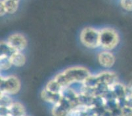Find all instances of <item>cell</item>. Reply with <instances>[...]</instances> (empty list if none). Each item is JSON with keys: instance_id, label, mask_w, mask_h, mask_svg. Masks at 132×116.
Wrapping results in <instances>:
<instances>
[{"instance_id": "27", "label": "cell", "mask_w": 132, "mask_h": 116, "mask_svg": "<svg viewBox=\"0 0 132 116\" xmlns=\"http://www.w3.org/2000/svg\"><path fill=\"white\" fill-rule=\"evenodd\" d=\"M111 113H112V116H123L122 108L119 107L116 108V109L111 111Z\"/></svg>"}, {"instance_id": "10", "label": "cell", "mask_w": 132, "mask_h": 116, "mask_svg": "<svg viewBox=\"0 0 132 116\" xmlns=\"http://www.w3.org/2000/svg\"><path fill=\"white\" fill-rule=\"evenodd\" d=\"M110 88L113 91L118 99L125 98L126 96L127 87L121 83L116 82V83L110 86Z\"/></svg>"}, {"instance_id": "17", "label": "cell", "mask_w": 132, "mask_h": 116, "mask_svg": "<svg viewBox=\"0 0 132 116\" xmlns=\"http://www.w3.org/2000/svg\"><path fill=\"white\" fill-rule=\"evenodd\" d=\"M99 83H100L99 82V80L98 77H97V75L96 76H92V75H90L86 80H85L84 82H83V84L85 87H88L90 88H95Z\"/></svg>"}, {"instance_id": "26", "label": "cell", "mask_w": 132, "mask_h": 116, "mask_svg": "<svg viewBox=\"0 0 132 116\" xmlns=\"http://www.w3.org/2000/svg\"><path fill=\"white\" fill-rule=\"evenodd\" d=\"M122 110L123 116H132V108L125 106L122 108Z\"/></svg>"}, {"instance_id": "19", "label": "cell", "mask_w": 132, "mask_h": 116, "mask_svg": "<svg viewBox=\"0 0 132 116\" xmlns=\"http://www.w3.org/2000/svg\"><path fill=\"white\" fill-rule=\"evenodd\" d=\"M13 104L12 98L10 96V94L6 93H1V98H0V104L1 107L9 108Z\"/></svg>"}, {"instance_id": "24", "label": "cell", "mask_w": 132, "mask_h": 116, "mask_svg": "<svg viewBox=\"0 0 132 116\" xmlns=\"http://www.w3.org/2000/svg\"><path fill=\"white\" fill-rule=\"evenodd\" d=\"M121 6L128 11H132V0H121Z\"/></svg>"}, {"instance_id": "3", "label": "cell", "mask_w": 132, "mask_h": 116, "mask_svg": "<svg viewBox=\"0 0 132 116\" xmlns=\"http://www.w3.org/2000/svg\"><path fill=\"white\" fill-rule=\"evenodd\" d=\"M20 89V82L19 79L14 76L1 77V93L15 94Z\"/></svg>"}, {"instance_id": "5", "label": "cell", "mask_w": 132, "mask_h": 116, "mask_svg": "<svg viewBox=\"0 0 132 116\" xmlns=\"http://www.w3.org/2000/svg\"><path fill=\"white\" fill-rule=\"evenodd\" d=\"M7 42L15 51L21 52L27 46V40L20 33H15L8 38Z\"/></svg>"}, {"instance_id": "9", "label": "cell", "mask_w": 132, "mask_h": 116, "mask_svg": "<svg viewBox=\"0 0 132 116\" xmlns=\"http://www.w3.org/2000/svg\"><path fill=\"white\" fill-rule=\"evenodd\" d=\"M9 115L11 116H25L26 110L24 106L20 102H13L9 108Z\"/></svg>"}, {"instance_id": "4", "label": "cell", "mask_w": 132, "mask_h": 116, "mask_svg": "<svg viewBox=\"0 0 132 116\" xmlns=\"http://www.w3.org/2000/svg\"><path fill=\"white\" fill-rule=\"evenodd\" d=\"M63 72L69 78L72 83L76 82L83 83L91 75L87 68L80 66L69 68Z\"/></svg>"}, {"instance_id": "7", "label": "cell", "mask_w": 132, "mask_h": 116, "mask_svg": "<svg viewBox=\"0 0 132 116\" xmlns=\"http://www.w3.org/2000/svg\"><path fill=\"white\" fill-rule=\"evenodd\" d=\"M99 82L109 86H111L117 82V76L111 72H103L97 75Z\"/></svg>"}, {"instance_id": "18", "label": "cell", "mask_w": 132, "mask_h": 116, "mask_svg": "<svg viewBox=\"0 0 132 116\" xmlns=\"http://www.w3.org/2000/svg\"><path fill=\"white\" fill-rule=\"evenodd\" d=\"M55 79L61 85V86L62 88L63 87H68V86H70L72 84L70 80L69 79V78L67 77V76L64 72L57 74V76H55Z\"/></svg>"}, {"instance_id": "31", "label": "cell", "mask_w": 132, "mask_h": 116, "mask_svg": "<svg viewBox=\"0 0 132 116\" xmlns=\"http://www.w3.org/2000/svg\"><path fill=\"white\" fill-rule=\"evenodd\" d=\"M84 116H87V115H85Z\"/></svg>"}, {"instance_id": "8", "label": "cell", "mask_w": 132, "mask_h": 116, "mask_svg": "<svg viewBox=\"0 0 132 116\" xmlns=\"http://www.w3.org/2000/svg\"><path fill=\"white\" fill-rule=\"evenodd\" d=\"M41 98L44 101L53 104L55 105L59 102L61 99H62V96H61V93H58V94L52 93L48 91L45 88L44 90H42V91L41 92Z\"/></svg>"}, {"instance_id": "2", "label": "cell", "mask_w": 132, "mask_h": 116, "mask_svg": "<svg viewBox=\"0 0 132 116\" xmlns=\"http://www.w3.org/2000/svg\"><path fill=\"white\" fill-rule=\"evenodd\" d=\"M80 40L86 47L96 48L100 46V32L92 27H87L81 31Z\"/></svg>"}, {"instance_id": "25", "label": "cell", "mask_w": 132, "mask_h": 116, "mask_svg": "<svg viewBox=\"0 0 132 116\" xmlns=\"http://www.w3.org/2000/svg\"><path fill=\"white\" fill-rule=\"evenodd\" d=\"M86 115L84 111L81 110L80 109L74 108L70 112L69 116H84Z\"/></svg>"}, {"instance_id": "32", "label": "cell", "mask_w": 132, "mask_h": 116, "mask_svg": "<svg viewBox=\"0 0 132 116\" xmlns=\"http://www.w3.org/2000/svg\"><path fill=\"white\" fill-rule=\"evenodd\" d=\"M25 116H27V115H25Z\"/></svg>"}, {"instance_id": "1", "label": "cell", "mask_w": 132, "mask_h": 116, "mask_svg": "<svg viewBox=\"0 0 132 116\" xmlns=\"http://www.w3.org/2000/svg\"><path fill=\"white\" fill-rule=\"evenodd\" d=\"M100 32V46L106 50L113 49L119 42V36L115 30L106 28L99 31Z\"/></svg>"}, {"instance_id": "21", "label": "cell", "mask_w": 132, "mask_h": 116, "mask_svg": "<svg viewBox=\"0 0 132 116\" xmlns=\"http://www.w3.org/2000/svg\"><path fill=\"white\" fill-rule=\"evenodd\" d=\"M13 65L10 58L7 57H0V68L2 70H9Z\"/></svg>"}, {"instance_id": "11", "label": "cell", "mask_w": 132, "mask_h": 116, "mask_svg": "<svg viewBox=\"0 0 132 116\" xmlns=\"http://www.w3.org/2000/svg\"><path fill=\"white\" fill-rule=\"evenodd\" d=\"M12 64L15 66H23L26 63V57L24 55L19 51H16L10 57Z\"/></svg>"}, {"instance_id": "28", "label": "cell", "mask_w": 132, "mask_h": 116, "mask_svg": "<svg viewBox=\"0 0 132 116\" xmlns=\"http://www.w3.org/2000/svg\"><path fill=\"white\" fill-rule=\"evenodd\" d=\"M7 13V11L5 6L3 3V1H1V3H0V15H1V16H3Z\"/></svg>"}, {"instance_id": "13", "label": "cell", "mask_w": 132, "mask_h": 116, "mask_svg": "<svg viewBox=\"0 0 132 116\" xmlns=\"http://www.w3.org/2000/svg\"><path fill=\"white\" fill-rule=\"evenodd\" d=\"M1 56L0 57H7L10 58L13 53L16 51L12 48L7 42H1Z\"/></svg>"}, {"instance_id": "23", "label": "cell", "mask_w": 132, "mask_h": 116, "mask_svg": "<svg viewBox=\"0 0 132 116\" xmlns=\"http://www.w3.org/2000/svg\"><path fill=\"white\" fill-rule=\"evenodd\" d=\"M106 104H105V108L108 110L112 111L116 108L118 107V99H110V100H106Z\"/></svg>"}, {"instance_id": "22", "label": "cell", "mask_w": 132, "mask_h": 116, "mask_svg": "<svg viewBox=\"0 0 132 116\" xmlns=\"http://www.w3.org/2000/svg\"><path fill=\"white\" fill-rule=\"evenodd\" d=\"M106 100L103 96H95L93 100V104L92 107L95 108H103L105 107L106 104Z\"/></svg>"}, {"instance_id": "20", "label": "cell", "mask_w": 132, "mask_h": 116, "mask_svg": "<svg viewBox=\"0 0 132 116\" xmlns=\"http://www.w3.org/2000/svg\"><path fill=\"white\" fill-rule=\"evenodd\" d=\"M110 90V86L107 85L104 83H99V85L94 88L95 96H103L105 93Z\"/></svg>"}, {"instance_id": "12", "label": "cell", "mask_w": 132, "mask_h": 116, "mask_svg": "<svg viewBox=\"0 0 132 116\" xmlns=\"http://www.w3.org/2000/svg\"><path fill=\"white\" fill-rule=\"evenodd\" d=\"M61 94L62 97L70 100V101H72V100L76 99L78 96V94L70 86L63 87L61 92Z\"/></svg>"}, {"instance_id": "30", "label": "cell", "mask_w": 132, "mask_h": 116, "mask_svg": "<svg viewBox=\"0 0 132 116\" xmlns=\"http://www.w3.org/2000/svg\"><path fill=\"white\" fill-rule=\"evenodd\" d=\"M93 116H100V115H93Z\"/></svg>"}, {"instance_id": "16", "label": "cell", "mask_w": 132, "mask_h": 116, "mask_svg": "<svg viewBox=\"0 0 132 116\" xmlns=\"http://www.w3.org/2000/svg\"><path fill=\"white\" fill-rule=\"evenodd\" d=\"M70 112L58 103L54 105L52 109V115L53 116H69Z\"/></svg>"}, {"instance_id": "15", "label": "cell", "mask_w": 132, "mask_h": 116, "mask_svg": "<svg viewBox=\"0 0 132 116\" xmlns=\"http://www.w3.org/2000/svg\"><path fill=\"white\" fill-rule=\"evenodd\" d=\"M45 88L48 91L51 92V93H55V94H58V93H61V91L62 89V87L54 79H51V81L48 82L46 87H45Z\"/></svg>"}, {"instance_id": "29", "label": "cell", "mask_w": 132, "mask_h": 116, "mask_svg": "<svg viewBox=\"0 0 132 116\" xmlns=\"http://www.w3.org/2000/svg\"><path fill=\"white\" fill-rule=\"evenodd\" d=\"M130 90H131V93H132V87L130 88Z\"/></svg>"}, {"instance_id": "14", "label": "cell", "mask_w": 132, "mask_h": 116, "mask_svg": "<svg viewBox=\"0 0 132 116\" xmlns=\"http://www.w3.org/2000/svg\"><path fill=\"white\" fill-rule=\"evenodd\" d=\"M3 2L8 13L13 14L17 11L19 0H3Z\"/></svg>"}, {"instance_id": "6", "label": "cell", "mask_w": 132, "mask_h": 116, "mask_svg": "<svg viewBox=\"0 0 132 116\" xmlns=\"http://www.w3.org/2000/svg\"><path fill=\"white\" fill-rule=\"evenodd\" d=\"M98 60L102 66L110 68L114 64L115 57L111 52L109 51H103L98 55Z\"/></svg>"}]
</instances>
